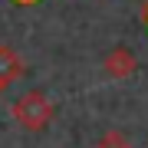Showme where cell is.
<instances>
[{
    "label": "cell",
    "instance_id": "277c9868",
    "mask_svg": "<svg viewBox=\"0 0 148 148\" xmlns=\"http://www.w3.org/2000/svg\"><path fill=\"white\" fill-rule=\"evenodd\" d=\"M95 148H132V142H128L122 132H115V128H112V132H106L99 142H95Z\"/></svg>",
    "mask_w": 148,
    "mask_h": 148
},
{
    "label": "cell",
    "instance_id": "5b68a950",
    "mask_svg": "<svg viewBox=\"0 0 148 148\" xmlns=\"http://www.w3.org/2000/svg\"><path fill=\"white\" fill-rule=\"evenodd\" d=\"M138 16H142V27L148 30V0H145V3H142V10H138Z\"/></svg>",
    "mask_w": 148,
    "mask_h": 148
},
{
    "label": "cell",
    "instance_id": "8992f818",
    "mask_svg": "<svg viewBox=\"0 0 148 148\" xmlns=\"http://www.w3.org/2000/svg\"><path fill=\"white\" fill-rule=\"evenodd\" d=\"M13 3H23V7H27V3H36V0H13Z\"/></svg>",
    "mask_w": 148,
    "mask_h": 148
},
{
    "label": "cell",
    "instance_id": "3957f363",
    "mask_svg": "<svg viewBox=\"0 0 148 148\" xmlns=\"http://www.w3.org/2000/svg\"><path fill=\"white\" fill-rule=\"evenodd\" d=\"M23 76V56L16 53L13 46H7V43H0V89H7L13 79H20Z\"/></svg>",
    "mask_w": 148,
    "mask_h": 148
},
{
    "label": "cell",
    "instance_id": "52a82bcc",
    "mask_svg": "<svg viewBox=\"0 0 148 148\" xmlns=\"http://www.w3.org/2000/svg\"><path fill=\"white\" fill-rule=\"evenodd\" d=\"M0 92H3V89H0Z\"/></svg>",
    "mask_w": 148,
    "mask_h": 148
},
{
    "label": "cell",
    "instance_id": "7a4b0ae2",
    "mask_svg": "<svg viewBox=\"0 0 148 148\" xmlns=\"http://www.w3.org/2000/svg\"><path fill=\"white\" fill-rule=\"evenodd\" d=\"M102 69H106V76H112V79H128V76H135L138 59H135V53H132L128 46H115V49L106 53Z\"/></svg>",
    "mask_w": 148,
    "mask_h": 148
},
{
    "label": "cell",
    "instance_id": "6da1fadb",
    "mask_svg": "<svg viewBox=\"0 0 148 148\" xmlns=\"http://www.w3.org/2000/svg\"><path fill=\"white\" fill-rule=\"evenodd\" d=\"M10 115H13L16 122H20L23 128H30V132H40V128H46L49 122H53V115H56V106L49 102V95H46V92L30 89V92H23L20 99L13 102Z\"/></svg>",
    "mask_w": 148,
    "mask_h": 148
}]
</instances>
